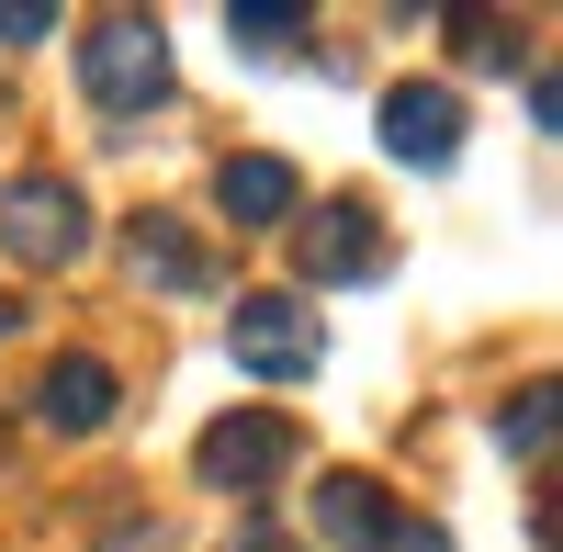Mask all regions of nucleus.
<instances>
[{
    "label": "nucleus",
    "instance_id": "nucleus-1",
    "mask_svg": "<svg viewBox=\"0 0 563 552\" xmlns=\"http://www.w3.org/2000/svg\"><path fill=\"white\" fill-rule=\"evenodd\" d=\"M79 90L102 113H135V102H169V34L147 12H102L79 34Z\"/></svg>",
    "mask_w": 563,
    "mask_h": 552
},
{
    "label": "nucleus",
    "instance_id": "nucleus-2",
    "mask_svg": "<svg viewBox=\"0 0 563 552\" xmlns=\"http://www.w3.org/2000/svg\"><path fill=\"white\" fill-rule=\"evenodd\" d=\"M0 249H12L23 271H68V260L90 249V203H79V180H57V169L12 180V192H0Z\"/></svg>",
    "mask_w": 563,
    "mask_h": 552
},
{
    "label": "nucleus",
    "instance_id": "nucleus-3",
    "mask_svg": "<svg viewBox=\"0 0 563 552\" xmlns=\"http://www.w3.org/2000/svg\"><path fill=\"white\" fill-rule=\"evenodd\" d=\"M225 350H238V373H260V384H305L316 361H327V339L305 328L294 294H238V328H225Z\"/></svg>",
    "mask_w": 563,
    "mask_h": 552
},
{
    "label": "nucleus",
    "instance_id": "nucleus-4",
    "mask_svg": "<svg viewBox=\"0 0 563 552\" xmlns=\"http://www.w3.org/2000/svg\"><path fill=\"white\" fill-rule=\"evenodd\" d=\"M282 463H294V418H260V406H238V418H214V429L192 440V474H203L214 496H260Z\"/></svg>",
    "mask_w": 563,
    "mask_h": 552
},
{
    "label": "nucleus",
    "instance_id": "nucleus-5",
    "mask_svg": "<svg viewBox=\"0 0 563 552\" xmlns=\"http://www.w3.org/2000/svg\"><path fill=\"white\" fill-rule=\"evenodd\" d=\"M294 260H305V283H384L395 249H384V214H372V203H316Z\"/></svg>",
    "mask_w": 563,
    "mask_h": 552
},
{
    "label": "nucleus",
    "instance_id": "nucleus-6",
    "mask_svg": "<svg viewBox=\"0 0 563 552\" xmlns=\"http://www.w3.org/2000/svg\"><path fill=\"white\" fill-rule=\"evenodd\" d=\"M384 147H395L406 169H451V158H462V102H451L440 79L384 90Z\"/></svg>",
    "mask_w": 563,
    "mask_h": 552
},
{
    "label": "nucleus",
    "instance_id": "nucleus-7",
    "mask_svg": "<svg viewBox=\"0 0 563 552\" xmlns=\"http://www.w3.org/2000/svg\"><path fill=\"white\" fill-rule=\"evenodd\" d=\"M124 260H135V283H158V294H203L214 283V260H203V238L180 214H135L124 225Z\"/></svg>",
    "mask_w": 563,
    "mask_h": 552
},
{
    "label": "nucleus",
    "instance_id": "nucleus-8",
    "mask_svg": "<svg viewBox=\"0 0 563 552\" xmlns=\"http://www.w3.org/2000/svg\"><path fill=\"white\" fill-rule=\"evenodd\" d=\"M34 406H45V429L90 440V429H113V373H102L90 350H57V361H45V384H34Z\"/></svg>",
    "mask_w": 563,
    "mask_h": 552
},
{
    "label": "nucleus",
    "instance_id": "nucleus-9",
    "mask_svg": "<svg viewBox=\"0 0 563 552\" xmlns=\"http://www.w3.org/2000/svg\"><path fill=\"white\" fill-rule=\"evenodd\" d=\"M316 530L339 541V552H384L395 541V496L372 485V474H327L316 485Z\"/></svg>",
    "mask_w": 563,
    "mask_h": 552
},
{
    "label": "nucleus",
    "instance_id": "nucleus-10",
    "mask_svg": "<svg viewBox=\"0 0 563 552\" xmlns=\"http://www.w3.org/2000/svg\"><path fill=\"white\" fill-rule=\"evenodd\" d=\"M214 203L238 214V225H294L305 214V180H294V158H225Z\"/></svg>",
    "mask_w": 563,
    "mask_h": 552
},
{
    "label": "nucleus",
    "instance_id": "nucleus-11",
    "mask_svg": "<svg viewBox=\"0 0 563 552\" xmlns=\"http://www.w3.org/2000/svg\"><path fill=\"white\" fill-rule=\"evenodd\" d=\"M496 440L519 451V463H541V451H552V384H519V406L496 418Z\"/></svg>",
    "mask_w": 563,
    "mask_h": 552
},
{
    "label": "nucleus",
    "instance_id": "nucleus-12",
    "mask_svg": "<svg viewBox=\"0 0 563 552\" xmlns=\"http://www.w3.org/2000/svg\"><path fill=\"white\" fill-rule=\"evenodd\" d=\"M225 34H238L249 57H294V45H305L316 23H305V12H225Z\"/></svg>",
    "mask_w": 563,
    "mask_h": 552
},
{
    "label": "nucleus",
    "instance_id": "nucleus-13",
    "mask_svg": "<svg viewBox=\"0 0 563 552\" xmlns=\"http://www.w3.org/2000/svg\"><path fill=\"white\" fill-rule=\"evenodd\" d=\"M57 34V12H34V0H0V45H45Z\"/></svg>",
    "mask_w": 563,
    "mask_h": 552
},
{
    "label": "nucleus",
    "instance_id": "nucleus-14",
    "mask_svg": "<svg viewBox=\"0 0 563 552\" xmlns=\"http://www.w3.org/2000/svg\"><path fill=\"white\" fill-rule=\"evenodd\" d=\"M225 552H294V541H282L271 519H238V541H225Z\"/></svg>",
    "mask_w": 563,
    "mask_h": 552
},
{
    "label": "nucleus",
    "instance_id": "nucleus-15",
    "mask_svg": "<svg viewBox=\"0 0 563 552\" xmlns=\"http://www.w3.org/2000/svg\"><path fill=\"white\" fill-rule=\"evenodd\" d=\"M384 552H451V530H395Z\"/></svg>",
    "mask_w": 563,
    "mask_h": 552
},
{
    "label": "nucleus",
    "instance_id": "nucleus-16",
    "mask_svg": "<svg viewBox=\"0 0 563 552\" xmlns=\"http://www.w3.org/2000/svg\"><path fill=\"white\" fill-rule=\"evenodd\" d=\"M12 328H23V316H12V294H0V339H12Z\"/></svg>",
    "mask_w": 563,
    "mask_h": 552
}]
</instances>
